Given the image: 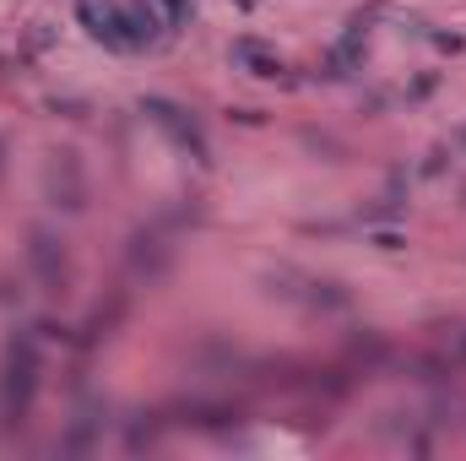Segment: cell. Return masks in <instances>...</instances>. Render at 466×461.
I'll use <instances>...</instances> for the list:
<instances>
[{"label":"cell","mask_w":466,"mask_h":461,"mask_svg":"<svg viewBox=\"0 0 466 461\" xmlns=\"http://www.w3.org/2000/svg\"><path fill=\"white\" fill-rule=\"evenodd\" d=\"M233 6H239V12H249V6H255V0H233Z\"/></svg>","instance_id":"obj_28"},{"label":"cell","mask_w":466,"mask_h":461,"mask_svg":"<svg viewBox=\"0 0 466 461\" xmlns=\"http://www.w3.org/2000/svg\"><path fill=\"white\" fill-rule=\"evenodd\" d=\"M429 44H434L439 54H461V49H466V38H461V33H429Z\"/></svg>","instance_id":"obj_22"},{"label":"cell","mask_w":466,"mask_h":461,"mask_svg":"<svg viewBox=\"0 0 466 461\" xmlns=\"http://www.w3.org/2000/svg\"><path fill=\"white\" fill-rule=\"evenodd\" d=\"M304 147H309V152H325V163H342V158H347V147H342L337 136H325V130H304Z\"/></svg>","instance_id":"obj_17"},{"label":"cell","mask_w":466,"mask_h":461,"mask_svg":"<svg viewBox=\"0 0 466 461\" xmlns=\"http://www.w3.org/2000/svg\"><path fill=\"white\" fill-rule=\"evenodd\" d=\"M233 119H239V125H260L266 114H260V109H233Z\"/></svg>","instance_id":"obj_25"},{"label":"cell","mask_w":466,"mask_h":461,"mask_svg":"<svg viewBox=\"0 0 466 461\" xmlns=\"http://www.w3.org/2000/svg\"><path fill=\"white\" fill-rule=\"evenodd\" d=\"M163 33H168V22L158 17L152 0H125V38H130V49H147Z\"/></svg>","instance_id":"obj_8"},{"label":"cell","mask_w":466,"mask_h":461,"mask_svg":"<svg viewBox=\"0 0 466 461\" xmlns=\"http://www.w3.org/2000/svg\"><path fill=\"white\" fill-rule=\"evenodd\" d=\"M304 304H309V309H320V315H347V309H353V293H347L342 283H331V277H309Z\"/></svg>","instance_id":"obj_9"},{"label":"cell","mask_w":466,"mask_h":461,"mask_svg":"<svg viewBox=\"0 0 466 461\" xmlns=\"http://www.w3.org/2000/svg\"><path fill=\"white\" fill-rule=\"evenodd\" d=\"M136 109L163 130V136L195 163V169H212V147H207V130H201V119H195L184 103H174V98H163V93H142L136 98Z\"/></svg>","instance_id":"obj_2"},{"label":"cell","mask_w":466,"mask_h":461,"mask_svg":"<svg viewBox=\"0 0 466 461\" xmlns=\"http://www.w3.org/2000/svg\"><path fill=\"white\" fill-rule=\"evenodd\" d=\"M98 440H103V424L87 418V413H77L71 429L60 434V456H87V450H98Z\"/></svg>","instance_id":"obj_10"},{"label":"cell","mask_w":466,"mask_h":461,"mask_svg":"<svg viewBox=\"0 0 466 461\" xmlns=\"http://www.w3.org/2000/svg\"><path fill=\"white\" fill-rule=\"evenodd\" d=\"M44 202L54 212H87V174H82V158L71 147L49 152V163H44Z\"/></svg>","instance_id":"obj_4"},{"label":"cell","mask_w":466,"mask_h":461,"mask_svg":"<svg viewBox=\"0 0 466 461\" xmlns=\"http://www.w3.org/2000/svg\"><path fill=\"white\" fill-rule=\"evenodd\" d=\"M33 337H38V342H71V325H60V320H38V325H33Z\"/></svg>","instance_id":"obj_20"},{"label":"cell","mask_w":466,"mask_h":461,"mask_svg":"<svg viewBox=\"0 0 466 461\" xmlns=\"http://www.w3.org/2000/svg\"><path fill=\"white\" fill-rule=\"evenodd\" d=\"M450 147H461V152H466V125H455V130H450Z\"/></svg>","instance_id":"obj_26"},{"label":"cell","mask_w":466,"mask_h":461,"mask_svg":"<svg viewBox=\"0 0 466 461\" xmlns=\"http://www.w3.org/2000/svg\"><path fill=\"white\" fill-rule=\"evenodd\" d=\"M38 337L33 332H12L6 337V358H0V418L6 429H17L28 413H33V397H38Z\"/></svg>","instance_id":"obj_1"},{"label":"cell","mask_w":466,"mask_h":461,"mask_svg":"<svg viewBox=\"0 0 466 461\" xmlns=\"http://www.w3.org/2000/svg\"><path fill=\"white\" fill-rule=\"evenodd\" d=\"M364 234H369V244L385 250V255H402V250H407V234L396 228V223H374V228H364Z\"/></svg>","instance_id":"obj_15"},{"label":"cell","mask_w":466,"mask_h":461,"mask_svg":"<svg viewBox=\"0 0 466 461\" xmlns=\"http://www.w3.org/2000/svg\"><path fill=\"white\" fill-rule=\"evenodd\" d=\"M364 60H369V33H342L337 44H331V54H325V82H347V77H358L364 71Z\"/></svg>","instance_id":"obj_7"},{"label":"cell","mask_w":466,"mask_h":461,"mask_svg":"<svg viewBox=\"0 0 466 461\" xmlns=\"http://www.w3.org/2000/svg\"><path fill=\"white\" fill-rule=\"evenodd\" d=\"M402 218H407V195H396V190L380 195L374 207H358V223H364V228H374V223H402Z\"/></svg>","instance_id":"obj_13"},{"label":"cell","mask_w":466,"mask_h":461,"mask_svg":"<svg viewBox=\"0 0 466 461\" xmlns=\"http://www.w3.org/2000/svg\"><path fill=\"white\" fill-rule=\"evenodd\" d=\"M0 152H6V147H0Z\"/></svg>","instance_id":"obj_29"},{"label":"cell","mask_w":466,"mask_h":461,"mask_svg":"<svg viewBox=\"0 0 466 461\" xmlns=\"http://www.w3.org/2000/svg\"><path fill=\"white\" fill-rule=\"evenodd\" d=\"M0 304H6V309H12V304H22V288H17V277H0Z\"/></svg>","instance_id":"obj_24"},{"label":"cell","mask_w":466,"mask_h":461,"mask_svg":"<svg viewBox=\"0 0 466 461\" xmlns=\"http://www.w3.org/2000/svg\"><path fill=\"white\" fill-rule=\"evenodd\" d=\"M434 87H439V77H434V71H423V77H418V82L407 87V98H413V103H423V98H429Z\"/></svg>","instance_id":"obj_23"},{"label":"cell","mask_w":466,"mask_h":461,"mask_svg":"<svg viewBox=\"0 0 466 461\" xmlns=\"http://www.w3.org/2000/svg\"><path fill=\"white\" fill-rule=\"evenodd\" d=\"M445 169H450V147H434V152L423 158V169H418V174H423V179H445Z\"/></svg>","instance_id":"obj_19"},{"label":"cell","mask_w":466,"mask_h":461,"mask_svg":"<svg viewBox=\"0 0 466 461\" xmlns=\"http://www.w3.org/2000/svg\"><path fill=\"white\" fill-rule=\"evenodd\" d=\"M77 22L87 28V38H93V44H103V49H109V22H103V6H98V0H77Z\"/></svg>","instance_id":"obj_14"},{"label":"cell","mask_w":466,"mask_h":461,"mask_svg":"<svg viewBox=\"0 0 466 461\" xmlns=\"http://www.w3.org/2000/svg\"><path fill=\"white\" fill-rule=\"evenodd\" d=\"M28 267L33 277L49 288V293H65V283H71V267H65V239L54 228H28Z\"/></svg>","instance_id":"obj_5"},{"label":"cell","mask_w":466,"mask_h":461,"mask_svg":"<svg viewBox=\"0 0 466 461\" xmlns=\"http://www.w3.org/2000/svg\"><path fill=\"white\" fill-rule=\"evenodd\" d=\"M158 6H163V22L168 28H184L190 22V0H158Z\"/></svg>","instance_id":"obj_21"},{"label":"cell","mask_w":466,"mask_h":461,"mask_svg":"<svg viewBox=\"0 0 466 461\" xmlns=\"http://www.w3.org/2000/svg\"><path fill=\"white\" fill-rule=\"evenodd\" d=\"M455 348H461V358H466V325H461V332H455Z\"/></svg>","instance_id":"obj_27"},{"label":"cell","mask_w":466,"mask_h":461,"mask_svg":"<svg viewBox=\"0 0 466 461\" xmlns=\"http://www.w3.org/2000/svg\"><path fill=\"white\" fill-rule=\"evenodd\" d=\"M44 109H49L54 119H87V114H93V103H87V98H71V93H65V98L54 93V98H49Z\"/></svg>","instance_id":"obj_16"},{"label":"cell","mask_w":466,"mask_h":461,"mask_svg":"<svg viewBox=\"0 0 466 461\" xmlns=\"http://www.w3.org/2000/svg\"><path fill=\"white\" fill-rule=\"evenodd\" d=\"M125 272H130V283H142V288L168 283V272H174V250H168V239H163L158 223H152V228H136V234L125 239Z\"/></svg>","instance_id":"obj_3"},{"label":"cell","mask_w":466,"mask_h":461,"mask_svg":"<svg viewBox=\"0 0 466 461\" xmlns=\"http://www.w3.org/2000/svg\"><path fill=\"white\" fill-rule=\"evenodd\" d=\"M304 288H309V277L293 272V267H277V272L260 277V293H266V299H304Z\"/></svg>","instance_id":"obj_12"},{"label":"cell","mask_w":466,"mask_h":461,"mask_svg":"<svg viewBox=\"0 0 466 461\" xmlns=\"http://www.w3.org/2000/svg\"><path fill=\"white\" fill-rule=\"evenodd\" d=\"M228 60L239 65V71L260 77V82H288V65H282V54H277V49H266L260 38H233Z\"/></svg>","instance_id":"obj_6"},{"label":"cell","mask_w":466,"mask_h":461,"mask_svg":"<svg viewBox=\"0 0 466 461\" xmlns=\"http://www.w3.org/2000/svg\"><path fill=\"white\" fill-rule=\"evenodd\" d=\"M353 358H364V364H385V342H380L374 332H364V337H353Z\"/></svg>","instance_id":"obj_18"},{"label":"cell","mask_w":466,"mask_h":461,"mask_svg":"<svg viewBox=\"0 0 466 461\" xmlns=\"http://www.w3.org/2000/svg\"><path fill=\"white\" fill-rule=\"evenodd\" d=\"M158 440H163V418H158V413H136V418L125 424V450H130V456L152 450Z\"/></svg>","instance_id":"obj_11"}]
</instances>
